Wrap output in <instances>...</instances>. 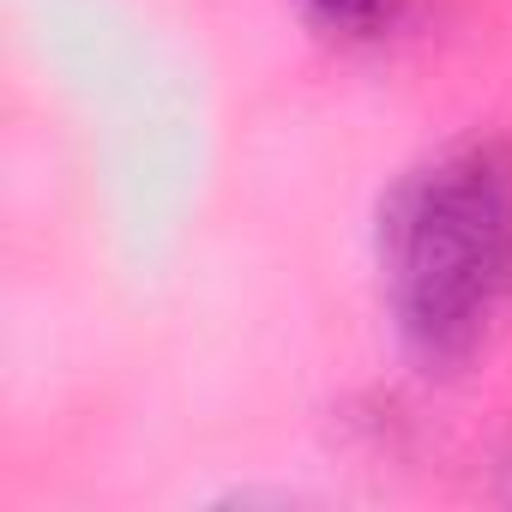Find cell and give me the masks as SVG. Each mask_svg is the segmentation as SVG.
Returning a JSON list of instances; mask_svg holds the SVG:
<instances>
[{"label":"cell","instance_id":"obj_2","mask_svg":"<svg viewBox=\"0 0 512 512\" xmlns=\"http://www.w3.org/2000/svg\"><path fill=\"white\" fill-rule=\"evenodd\" d=\"M296 13L332 43H374L392 31L398 0H296Z\"/></svg>","mask_w":512,"mask_h":512},{"label":"cell","instance_id":"obj_1","mask_svg":"<svg viewBox=\"0 0 512 512\" xmlns=\"http://www.w3.org/2000/svg\"><path fill=\"white\" fill-rule=\"evenodd\" d=\"M374 272L398 356L458 374L512 302V145L458 139L404 169L374 211Z\"/></svg>","mask_w":512,"mask_h":512},{"label":"cell","instance_id":"obj_3","mask_svg":"<svg viewBox=\"0 0 512 512\" xmlns=\"http://www.w3.org/2000/svg\"><path fill=\"white\" fill-rule=\"evenodd\" d=\"M500 500H512V452H506V476H500Z\"/></svg>","mask_w":512,"mask_h":512}]
</instances>
